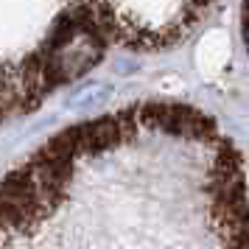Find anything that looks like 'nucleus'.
I'll return each mask as SVG.
<instances>
[{
	"label": "nucleus",
	"mask_w": 249,
	"mask_h": 249,
	"mask_svg": "<svg viewBox=\"0 0 249 249\" xmlns=\"http://www.w3.org/2000/svg\"><path fill=\"white\" fill-rule=\"evenodd\" d=\"M98 56H101L98 34L92 31V25L76 23L65 28V34L51 45V51L45 53V59L39 65L45 70L48 81L53 84V81H62L68 76H76L81 70H87Z\"/></svg>",
	"instance_id": "nucleus-1"
}]
</instances>
